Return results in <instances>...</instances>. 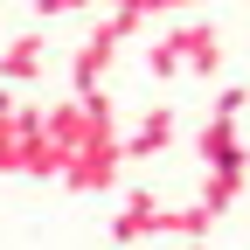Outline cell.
I'll use <instances>...</instances> for the list:
<instances>
[{"instance_id":"1","label":"cell","mask_w":250,"mask_h":250,"mask_svg":"<svg viewBox=\"0 0 250 250\" xmlns=\"http://www.w3.org/2000/svg\"><path fill=\"white\" fill-rule=\"evenodd\" d=\"M118 167H125V139H90L77 160L62 167V188H70V195H104L118 181Z\"/></svg>"},{"instance_id":"2","label":"cell","mask_w":250,"mask_h":250,"mask_svg":"<svg viewBox=\"0 0 250 250\" xmlns=\"http://www.w3.org/2000/svg\"><path fill=\"white\" fill-rule=\"evenodd\" d=\"M146 236H167V202L153 195V188H132L125 208H118V223H111V243L132 250V243H146Z\"/></svg>"},{"instance_id":"3","label":"cell","mask_w":250,"mask_h":250,"mask_svg":"<svg viewBox=\"0 0 250 250\" xmlns=\"http://www.w3.org/2000/svg\"><path fill=\"white\" fill-rule=\"evenodd\" d=\"M167 49L181 56V70H195V77H215V70H223V35H215V21L167 28Z\"/></svg>"},{"instance_id":"4","label":"cell","mask_w":250,"mask_h":250,"mask_svg":"<svg viewBox=\"0 0 250 250\" xmlns=\"http://www.w3.org/2000/svg\"><path fill=\"white\" fill-rule=\"evenodd\" d=\"M111 56H118V42L104 35V21L83 35V49L70 56V83H77V98H90V90H104V70H111Z\"/></svg>"},{"instance_id":"5","label":"cell","mask_w":250,"mask_h":250,"mask_svg":"<svg viewBox=\"0 0 250 250\" xmlns=\"http://www.w3.org/2000/svg\"><path fill=\"white\" fill-rule=\"evenodd\" d=\"M195 153H202V167L215 174V167H243V139H236V118H215L208 111V125L195 132Z\"/></svg>"},{"instance_id":"6","label":"cell","mask_w":250,"mask_h":250,"mask_svg":"<svg viewBox=\"0 0 250 250\" xmlns=\"http://www.w3.org/2000/svg\"><path fill=\"white\" fill-rule=\"evenodd\" d=\"M174 132H181V118H174L167 104H153V111L139 118V132L125 139V160H153V153H167V146H174Z\"/></svg>"},{"instance_id":"7","label":"cell","mask_w":250,"mask_h":250,"mask_svg":"<svg viewBox=\"0 0 250 250\" xmlns=\"http://www.w3.org/2000/svg\"><path fill=\"white\" fill-rule=\"evenodd\" d=\"M49 62V42L42 35H14L7 49H0V83H35Z\"/></svg>"},{"instance_id":"8","label":"cell","mask_w":250,"mask_h":250,"mask_svg":"<svg viewBox=\"0 0 250 250\" xmlns=\"http://www.w3.org/2000/svg\"><path fill=\"white\" fill-rule=\"evenodd\" d=\"M236 195H243V167H215V174L202 181V195H195V202H202L208 215H229V208H236Z\"/></svg>"},{"instance_id":"9","label":"cell","mask_w":250,"mask_h":250,"mask_svg":"<svg viewBox=\"0 0 250 250\" xmlns=\"http://www.w3.org/2000/svg\"><path fill=\"white\" fill-rule=\"evenodd\" d=\"M146 70H153V77H181V56L167 49V35H160V42L146 49Z\"/></svg>"},{"instance_id":"10","label":"cell","mask_w":250,"mask_h":250,"mask_svg":"<svg viewBox=\"0 0 250 250\" xmlns=\"http://www.w3.org/2000/svg\"><path fill=\"white\" fill-rule=\"evenodd\" d=\"M125 7H139V14L153 21V14H181V7H202V0H125Z\"/></svg>"},{"instance_id":"11","label":"cell","mask_w":250,"mask_h":250,"mask_svg":"<svg viewBox=\"0 0 250 250\" xmlns=\"http://www.w3.org/2000/svg\"><path fill=\"white\" fill-rule=\"evenodd\" d=\"M77 7H90V0H35L42 21H62V14H77Z\"/></svg>"},{"instance_id":"12","label":"cell","mask_w":250,"mask_h":250,"mask_svg":"<svg viewBox=\"0 0 250 250\" xmlns=\"http://www.w3.org/2000/svg\"><path fill=\"white\" fill-rule=\"evenodd\" d=\"M236 111H243V83H229L223 98H215V118H236Z\"/></svg>"},{"instance_id":"13","label":"cell","mask_w":250,"mask_h":250,"mask_svg":"<svg viewBox=\"0 0 250 250\" xmlns=\"http://www.w3.org/2000/svg\"><path fill=\"white\" fill-rule=\"evenodd\" d=\"M188 250H208V243H188Z\"/></svg>"}]
</instances>
